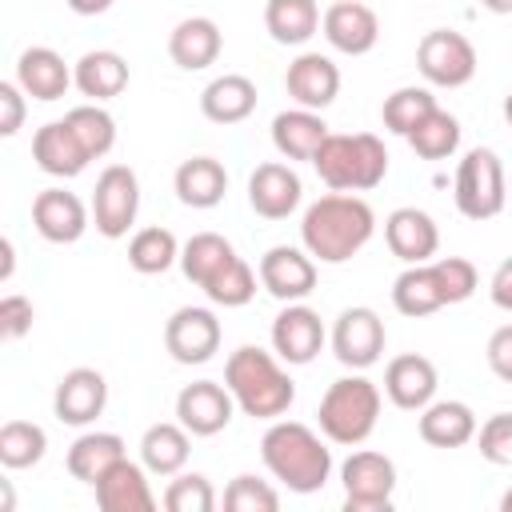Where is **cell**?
<instances>
[{
  "label": "cell",
  "mask_w": 512,
  "mask_h": 512,
  "mask_svg": "<svg viewBox=\"0 0 512 512\" xmlns=\"http://www.w3.org/2000/svg\"><path fill=\"white\" fill-rule=\"evenodd\" d=\"M384 340H388L384 320H380L372 308H364V304L344 308V312L336 316V324H332V352H336V360H340L344 368H352V372L372 368V364L380 360V352H384Z\"/></svg>",
  "instance_id": "obj_10"
},
{
  "label": "cell",
  "mask_w": 512,
  "mask_h": 512,
  "mask_svg": "<svg viewBox=\"0 0 512 512\" xmlns=\"http://www.w3.org/2000/svg\"><path fill=\"white\" fill-rule=\"evenodd\" d=\"M72 84L92 104H104V100H112V96H120L128 88V60L120 52H112V48L84 52L76 60V68H72Z\"/></svg>",
  "instance_id": "obj_27"
},
{
  "label": "cell",
  "mask_w": 512,
  "mask_h": 512,
  "mask_svg": "<svg viewBox=\"0 0 512 512\" xmlns=\"http://www.w3.org/2000/svg\"><path fill=\"white\" fill-rule=\"evenodd\" d=\"M312 168L332 192H368L388 176V148L372 132H328Z\"/></svg>",
  "instance_id": "obj_4"
},
{
  "label": "cell",
  "mask_w": 512,
  "mask_h": 512,
  "mask_svg": "<svg viewBox=\"0 0 512 512\" xmlns=\"http://www.w3.org/2000/svg\"><path fill=\"white\" fill-rule=\"evenodd\" d=\"M264 468L288 488V492H320L332 476V452L328 444L300 420H272V428L260 440Z\"/></svg>",
  "instance_id": "obj_2"
},
{
  "label": "cell",
  "mask_w": 512,
  "mask_h": 512,
  "mask_svg": "<svg viewBox=\"0 0 512 512\" xmlns=\"http://www.w3.org/2000/svg\"><path fill=\"white\" fill-rule=\"evenodd\" d=\"M456 208L468 220H492L508 204V184H504V164L492 148H472L456 164V184H452Z\"/></svg>",
  "instance_id": "obj_6"
},
{
  "label": "cell",
  "mask_w": 512,
  "mask_h": 512,
  "mask_svg": "<svg viewBox=\"0 0 512 512\" xmlns=\"http://www.w3.org/2000/svg\"><path fill=\"white\" fill-rule=\"evenodd\" d=\"M224 384H228L236 408L252 420H280L296 400L292 376L280 368V360L272 352H264L256 344H244L228 356Z\"/></svg>",
  "instance_id": "obj_3"
},
{
  "label": "cell",
  "mask_w": 512,
  "mask_h": 512,
  "mask_svg": "<svg viewBox=\"0 0 512 512\" xmlns=\"http://www.w3.org/2000/svg\"><path fill=\"white\" fill-rule=\"evenodd\" d=\"M420 440L432 448H464L476 440V412L464 400H432L420 408Z\"/></svg>",
  "instance_id": "obj_26"
},
{
  "label": "cell",
  "mask_w": 512,
  "mask_h": 512,
  "mask_svg": "<svg viewBox=\"0 0 512 512\" xmlns=\"http://www.w3.org/2000/svg\"><path fill=\"white\" fill-rule=\"evenodd\" d=\"M260 284L284 300L296 304L316 288V260L308 256V248H292V244H276L260 256Z\"/></svg>",
  "instance_id": "obj_14"
},
{
  "label": "cell",
  "mask_w": 512,
  "mask_h": 512,
  "mask_svg": "<svg viewBox=\"0 0 512 512\" xmlns=\"http://www.w3.org/2000/svg\"><path fill=\"white\" fill-rule=\"evenodd\" d=\"M392 304H396L400 316H412V320L440 312L448 304V296H444V284H440L436 264L432 260L428 264H408L396 276V284H392Z\"/></svg>",
  "instance_id": "obj_28"
},
{
  "label": "cell",
  "mask_w": 512,
  "mask_h": 512,
  "mask_svg": "<svg viewBox=\"0 0 512 512\" xmlns=\"http://www.w3.org/2000/svg\"><path fill=\"white\" fill-rule=\"evenodd\" d=\"M76 16H100V12H108L112 8V0H64Z\"/></svg>",
  "instance_id": "obj_50"
},
{
  "label": "cell",
  "mask_w": 512,
  "mask_h": 512,
  "mask_svg": "<svg viewBox=\"0 0 512 512\" xmlns=\"http://www.w3.org/2000/svg\"><path fill=\"white\" fill-rule=\"evenodd\" d=\"M300 200H304V184H300L292 164L268 160V164H256V172L248 176V204L264 220L292 216L300 208Z\"/></svg>",
  "instance_id": "obj_13"
},
{
  "label": "cell",
  "mask_w": 512,
  "mask_h": 512,
  "mask_svg": "<svg viewBox=\"0 0 512 512\" xmlns=\"http://www.w3.org/2000/svg\"><path fill=\"white\" fill-rule=\"evenodd\" d=\"M64 120H68V128L80 136V144L88 148L92 160H100V156L112 152V144H116V120H112L100 104H92V100H88V104H76Z\"/></svg>",
  "instance_id": "obj_40"
},
{
  "label": "cell",
  "mask_w": 512,
  "mask_h": 512,
  "mask_svg": "<svg viewBox=\"0 0 512 512\" xmlns=\"http://www.w3.org/2000/svg\"><path fill=\"white\" fill-rule=\"evenodd\" d=\"M44 452H48V436H44V428L40 424H32V420H8L4 428H0V464L4 468H32V464H40L44 460Z\"/></svg>",
  "instance_id": "obj_38"
},
{
  "label": "cell",
  "mask_w": 512,
  "mask_h": 512,
  "mask_svg": "<svg viewBox=\"0 0 512 512\" xmlns=\"http://www.w3.org/2000/svg\"><path fill=\"white\" fill-rule=\"evenodd\" d=\"M228 256H236V248H232L220 232H196V236L180 248V272L200 288Z\"/></svg>",
  "instance_id": "obj_39"
},
{
  "label": "cell",
  "mask_w": 512,
  "mask_h": 512,
  "mask_svg": "<svg viewBox=\"0 0 512 512\" xmlns=\"http://www.w3.org/2000/svg\"><path fill=\"white\" fill-rule=\"evenodd\" d=\"M384 240L396 260L404 264H428L440 248V228L424 208H396L384 220Z\"/></svg>",
  "instance_id": "obj_21"
},
{
  "label": "cell",
  "mask_w": 512,
  "mask_h": 512,
  "mask_svg": "<svg viewBox=\"0 0 512 512\" xmlns=\"http://www.w3.org/2000/svg\"><path fill=\"white\" fill-rule=\"evenodd\" d=\"M380 388L368 380V376H340L328 384V392L320 396V408H316V420H320V432L332 440V444H364L372 432H376V420H380Z\"/></svg>",
  "instance_id": "obj_5"
},
{
  "label": "cell",
  "mask_w": 512,
  "mask_h": 512,
  "mask_svg": "<svg viewBox=\"0 0 512 512\" xmlns=\"http://www.w3.org/2000/svg\"><path fill=\"white\" fill-rule=\"evenodd\" d=\"M416 68L436 88H464L476 76V48L452 28H432L416 44Z\"/></svg>",
  "instance_id": "obj_7"
},
{
  "label": "cell",
  "mask_w": 512,
  "mask_h": 512,
  "mask_svg": "<svg viewBox=\"0 0 512 512\" xmlns=\"http://www.w3.org/2000/svg\"><path fill=\"white\" fill-rule=\"evenodd\" d=\"M232 412H236V400H232L228 384H216V380L184 384L180 396H176V420L192 436H216V432H224L232 424Z\"/></svg>",
  "instance_id": "obj_12"
},
{
  "label": "cell",
  "mask_w": 512,
  "mask_h": 512,
  "mask_svg": "<svg viewBox=\"0 0 512 512\" xmlns=\"http://www.w3.org/2000/svg\"><path fill=\"white\" fill-rule=\"evenodd\" d=\"M220 48H224L220 24L208 20V16H188V20H180V24L172 28V36H168V56H172V64L184 68V72H200V68L216 64Z\"/></svg>",
  "instance_id": "obj_25"
},
{
  "label": "cell",
  "mask_w": 512,
  "mask_h": 512,
  "mask_svg": "<svg viewBox=\"0 0 512 512\" xmlns=\"http://www.w3.org/2000/svg\"><path fill=\"white\" fill-rule=\"evenodd\" d=\"M32 300L28 296H20V292H8L4 300H0V336L4 340H24L28 332H32Z\"/></svg>",
  "instance_id": "obj_46"
},
{
  "label": "cell",
  "mask_w": 512,
  "mask_h": 512,
  "mask_svg": "<svg viewBox=\"0 0 512 512\" xmlns=\"http://www.w3.org/2000/svg\"><path fill=\"white\" fill-rule=\"evenodd\" d=\"M92 488H96V504L104 512H152L156 508V496L148 488V468L132 464L128 456L116 460Z\"/></svg>",
  "instance_id": "obj_23"
},
{
  "label": "cell",
  "mask_w": 512,
  "mask_h": 512,
  "mask_svg": "<svg viewBox=\"0 0 512 512\" xmlns=\"http://www.w3.org/2000/svg\"><path fill=\"white\" fill-rule=\"evenodd\" d=\"M480 8H488V12H496V16H508V12H512V0H480Z\"/></svg>",
  "instance_id": "obj_52"
},
{
  "label": "cell",
  "mask_w": 512,
  "mask_h": 512,
  "mask_svg": "<svg viewBox=\"0 0 512 512\" xmlns=\"http://www.w3.org/2000/svg\"><path fill=\"white\" fill-rule=\"evenodd\" d=\"M116 460H124V440L116 432H84L68 448V472L84 484H96Z\"/></svg>",
  "instance_id": "obj_34"
},
{
  "label": "cell",
  "mask_w": 512,
  "mask_h": 512,
  "mask_svg": "<svg viewBox=\"0 0 512 512\" xmlns=\"http://www.w3.org/2000/svg\"><path fill=\"white\" fill-rule=\"evenodd\" d=\"M404 140L412 144V152L420 160H444V156H452L460 148V120L436 104Z\"/></svg>",
  "instance_id": "obj_35"
},
{
  "label": "cell",
  "mask_w": 512,
  "mask_h": 512,
  "mask_svg": "<svg viewBox=\"0 0 512 512\" xmlns=\"http://www.w3.org/2000/svg\"><path fill=\"white\" fill-rule=\"evenodd\" d=\"M376 232V212L368 200L352 192H328L316 204H308L300 220V244L320 264H344L352 260Z\"/></svg>",
  "instance_id": "obj_1"
},
{
  "label": "cell",
  "mask_w": 512,
  "mask_h": 512,
  "mask_svg": "<svg viewBox=\"0 0 512 512\" xmlns=\"http://www.w3.org/2000/svg\"><path fill=\"white\" fill-rule=\"evenodd\" d=\"M488 296H492V304L500 312H512V256L496 264V272L488 280Z\"/></svg>",
  "instance_id": "obj_49"
},
{
  "label": "cell",
  "mask_w": 512,
  "mask_h": 512,
  "mask_svg": "<svg viewBox=\"0 0 512 512\" xmlns=\"http://www.w3.org/2000/svg\"><path fill=\"white\" fill-rule=\"evenodd\" d=\"M324 136H328V124L312 108H288L272 120V144L284 160H312Z\"/></svg>",
  "instance_id": "obj_30"
},
{
  "label": "cell",
  "mask_w": 512,
  "mask_h": 512,
  "mask_svg": "<svg viewBox=\"0 0 512 512\" xmlns=\"http://www.w3.org/2000/svg\"><path fill=\"white\" fill-rule=\"evenodd\" d=\"M284 88L300 108L324 112L340 96V68L320 52H300L284 72Z\"/></svg>",
  "instance_id": "obj_18"
},
{
  "label": "cell",
  "mask_w": 512,
  "mask_h": 512,
  "mask_svg": "<svg viewBox=\"0 0 512 512\" xmlns=\"http://www.w3.org/2000/svg\"><path fill=\"white\" fill-rule=\"evenodd\" d=\"M488 368L504 380V384H512V324H504V328H496L492 336H488Z\"/></svg>",
  "instance_id": "obj_48"
},
{
  "label": "cell",
  "mask_w": 512,
  "mask_h": 512,
  "mask_svg": "<svg viewBox=\"0 0 512 512\" xmlns=\"http://www.w3.org/2000/svg\"><path fill=\"white\" fill-rule=\"evenodd\" d=\"M340 484H344V504L348 512H380L392 504L396 492V464L384 452H352L340 464Z\"/></svg>",
  "instance_id": "obj_9"
},
{
  "label": "cell",
  "mask_w": 512,
  "mask_h": 512,
  "mask_svg": "<svg viewBox=\"0 0 512 512\" xmlns=\"http://www.w3.org/2000/svg\"><path fill=\"white\" fill-rule=\"evenodd\" d=\"M136 212H140V180H136V172L128 164H108L96 176V188H92L96 232L108 236V240H120L136 224Z\"/></svg>",
  "instance_id": "obj_8"
},
{
  "label": "cell",
  "mask_w": 512,
  "mask_h": 512,
  "mask_svg": "<svg viewBox=\"0 0 512 512\" xmlns=\"http://www.w3.org/2000/svg\"><path fill=\"white\" fill-rule=\"evenodd\" d=\"M108 404V380L96 368H72L60 376L56 392H52V412L60 424L84 428L92 424Z\"/></svg>",
  "instance_id": "obj_15"
},
{
  "label": "cell",
  "mask_w": 512,
  "mask_h": 512,
  "mask_svg": "<svg viewBox=\"0 0 512 512\" xmlns=\"http://www.w3.org/2000/svg\"><path fill=\"white\" fill-rule=\"evenodd\" d=\"M220 320L212 308H176L164 324V348L172 352L176 364H208L220 348Z\"/></svg>",
  "instance_id": "obj_11"
},
{
  "label": "cell",
  "mask_w": 512,
  "mask_h": 512,
  "mask_svg": "<svg viewBox=\"0 0 512 512\" xmlns=\"http://www.w3.org/2000/svg\"><path fill=\"white\" fill-rule=\"evenodd\" d=\"M180 260V244L168 228H140L132 240H128V264L140 272V276H160L168 272L172 264Z\"/></svg>",
  "instance_id": "obj_36"
},
{
  "label": "cell",
  "mask_w": 512,
  "mask_h": 512,
  "mask_svg": "<svg viewBox=\"0 0 512 512\" xmlns=\"http://www.w3.org/2000/svg\"><path fill=\"white\" fill-rule=\"evenodd\" d=\"M224 508L228 512H276L280 508V492L268 480H256V476L244 472L224 488Z\"/></svg>",
  "instance_id": "obj_43"
},
{
  "label": "cell",
  "mask_w": 512,
  "mask_h": 512,
  "mask_svg": "<svg viewBox=\"0 0 512 512\" xmlns=\"http://www.w3.org/2000/svg\"><path fill=\"white\" fill-rule=\"evenodd\" d=\"M16 84L32 96V100H60L68 88H72V68L64 64V56L56 48H44V44H32L20 52L16 60Z\"/></svg>",
  "instance_id": "obj_24"
},
{
  "label": "cell",
  "mask_w": 512,
  "mask_h": 512,
  "mask_svg": "<svg viewBox=\"0 0 512 512\" xmlns=\"http://www.w3.org/2000/svg\"><path fill=\"white\" fill-rule=\"evenodd\" d=\"M0 256H4V264H0V280H12V268H16V248H12V240L0 244Z\"/></svg>",
  "instance_id": "obj_51"
},
{
  "label": "cell",
  "mask_w": 512,
  "mask_h": 512,
  "mask_svg": "<svg viewBox=\"0 0 512 512\" xmlns=\"http://www.w3.org/2000/svg\"><path fill=\"white\" fill-rule=\"evenodd\" d=\"M320 28H324V40H328L336 52H344V56H364V52H372L376 40H380V20H376V12H372L368 4H360V0H336V4L324 12Z\"/></svg>",
  "instance_id": "obj_16"
},
{
  "label": "cell",
  "mask_w": 512,
  "mask_h": 512,
  "mask_svg": "<svg viewBox=\"0 0 512 512\" xmlns=\"http://www.w3.org/2000/svg\"><path fill=\"white\" fill-rule=\"evenodd\" d=\"M500 512H512V488L500 496Z\"/></svg>",
  "instance_id": "obj_53"
},
{
  "label": "cell",
  "mask_w": 512,
  "mask_h": 512,
  "mask_svg": "<svg viewBox=\"0 0 512 512\" xmlns=\"http://www.w3.org/2000/svg\"><path fill=\"white\" fill-rule=\"evenodd\" d=\"M316 0H268L264 4V28L276 44H308L320 28Z\"/></svg>",
  "instance_id": "obj_33"
},
{
  "label": "cell",
  "mask_w": 512,
  "mask_h": 512,
  "mask_svg": "<svg viewBox=\"0 0 512 512\" xmlns=\"http://www.w3.org/2000/svg\"><path fill=\"white\" fill-rule=\"evenodd\" d=\"M200 112L212 124H240L256 112V84L240 72H224L200 92Z\"/></svg>",
  "instance_id": "obj_29"
},
{
  "label": "cell",
  "mask_w": 512,
  "mask_h": 512,
  "mask_svg": "<svg viewBox=\"0 0 512 512\" xmlns=\"http://www.w3.org/2000/svg\"><path fill=\"white\" fill-rule=\"evenodd\" d=\"M432 108H436V96H432L428 88L408 84V88H396V92L384 100L380 116H384V128H388V132L408 136V132H412V128H416Z\"/></svg>",
  "instance_id": "obj_41"
},
{
  "label": "cell",
  "mask_w": 512,
  "mask_h": 512,
  "mask_svg": "<svg viewBox=\"0 0 512 512\" xmlns=\"http://www.w3.org/2000/svg\"><path fill=\"white\" fill-rule=\"evenodd\" d=\"M32 224L48 244H76L88 228V208L76 192L44 188L32 200Z\"/></svg>",
  "instance_id": "obj_19"
},
{
  "label": "cell",
  "mask_w": 512,
  "mask_h": 512,
  "mask_svg": "<svg viewBox=\"0 0 512 512\" xmlns=\"http://www.w3.org/2000/svg\"><path fill=\"white\" fill-rule=\"evenodd\" d=\"M436 384H440L436 380V364L428 356H420V352H404V356L388 360V368H384V392L404 412H420L424 404H432L436 400Z\"/></svg>",
  "instance_id": "obj_20"
},
{
  "label": "cell",
  "mask_w": 512,
  "mask_h": 512,
  "mask_svg": "<svg viewBox=\"0 0 512 512\" xmlns=\"http://www.w3.org/2000/svg\"><path fill=\"white\" fill-rule=\"evenodd\" d=\"M480 456L496 468H512V412H496L476 428Z\"/></svg>",
  "instance_id": "obj_44"
},
{
  "label": "cell",
  "mask_w": 512,
  "mask_h": 512,
  "mask_svg": "<svg viewBox=\"0 0 512 512\" xmlns=\"http://www.w3.org/2000/svg\"><path fill=\"white\" fill-rule=\"evenodd\" d=\"M164 508L168 512H212L216 488L200 472H176V480L164 488Z\"/></svg>",
  "instance_id": "obj_42"
},
{
  "label": "cell",
  "mask_w": 512,
  "mask_h": 512,
  "mask_svg": "<svg viewBox=\"0 0 512 512\" xmlns=\"http://www.w3.org/2000/svg\"><path fill=\"white\" fill-rule=\"evenodd\" d=\"M32 160L40 172L48 176H60V180H72L88 168V148L80 144V136L68 128V120H52L44 128H36L32 136Z\"/></svg>",
  "instance_id": "obj_22"
},
{
  "label": "cell",
  "mask_w": 512,
  "mask_h": 512,
  "mask_svg": "<svg viewBox=\"0 0 512 512\" xmlns=\"http://www.w3.org/2000/svg\"><path fill=\"white\" fill-rule=\"evenodd\" d=\"M24 88L16 80H4L0 84V136H16L20 124H24Z\"/></svg>",
  "instance_id": "obj_47"
},
{
  "label": "cell",
  "mask_w": 512,
  "mask_h": 512,
  "mask_svg": "<svg viewBox=\"0 0 512 512\" xmlns=\"http://www.w3.org/2000/svg\"><path fill=\"white\" fill-rule=\"evenodd\" d=\"M200 288H204V296H208L212 304H220V308H244V304L256 296V276H252V268H248L240 256H228Z\"/></svg>",
  "instance_id": "obj_37"
},
{
  "label": "cell",
  "mask_w": 512,
  "mask_h": 512,
  "mask_svg": "<svg viewBox=\"0 0 512 512\" xmlns=\"http://www.w3.org/2000/svg\"><path fill=\"white\" fill-rule=\"evenodd\" d=\"M192 432L176 420H160V424H152V428H144V436H140V464L152 472V476H176V472H184V464H188V448H192V440H188Z\"/></svg>",
  "instance_id": "obj_31"
},
{
  "label": "cell",
  "mask_w": 512,
  "mask_h": 512,
  "mask_svg": "<svg viewBox=\"0 0 512 512\" xmlns=\"http://www.w3.org/2000/svg\"><path fill=\"white\" fill-rule=\"evenodd\" d=\"M504 120H508V124H512V92H508V96H504Z\"/></svg>",
  "instance_id": "obj_54"
},
{
  "label": "cell",
  "mask_w": 512,
  "mask_h": 512,
  "mask_svg": "<svg viewBox=\"0 0 512 512\" xmlns=\"http://www.w3.org/2000/svg\"><path fill=\"white\" fill-rule=\"evenodd\" d=\"M172 188H176L180 204H188V208H216L228 192V172L212 156H192L176 168Z\"/></svg>",
  "instance_id": "obj_32"
},
{
  "label": "cell",
  "mask_w": 512,
  "mask_h": 512,
  "mask_svg": "<svg viewBox=\"0 0 512 512\" xmlns=\"http://www.w3.org/2000/svg\"><path fill=\"white\" fill-rule=\"evenodd\" d=\"M320 348H324V324L308 304L296 300L272 320V352L284 364H312Z\"/></svg>",
  "instance_id": "obj_17"
},
{
  "label": "cell",
  "mask_w": 512,
  "mask_h": 512,
  "mask_svg": "<svg viewBox=\"0 0 512 512\" xmlns=\"http://www.w3.org/2000/svg\"><path fill=\"white\" fill-rule=\"evenodd\" d=\"M436 264V272H440V284H444V296H448V304H464L472 292H476V268H472V260H464V256H440V260H432Z\"/></svg>",
  "instance_id": "obj_45"
}]
</instances>
